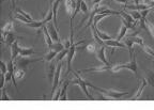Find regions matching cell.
I'll return each mask as SVG.
<instances>
[{"label": "cell", "mask_w": 154, "mask_h": 110, "mask_svg": "<svg viewBox=\"0 0 154 110\" xmlns=\"http://www.w3.org/2000/svg\"><path fill=\"white\" fill-rule=\"evenodd\" d=\"M146 24H147L148 27V32H149V34H151V36L154 40V24L148 18H146Z\"/></svg>", "instance_id": "obj_26"}, {"label": "cell", "mask_w": 154, "mask_h": 110, "mask_svg": "<svg viewBox=\"0 0 154 110\" xmlns=\"http://www.w3.org/2000/svg\"><path fill=\"white\" fill-rule=\"evenodd\" d=\"M104 44H105V46H107V47H113V48L115 47H121V48L126 47V45H125L124 43H121L120 41H118V40H113V38L108 40V41H105Z\"/></svg>", "instance_id": "obj_15"}, {"label": "cell", "mask_w": 154, "mask_h": 110, "mask_svg": "<svg viewBox=\"0 0 154 110\" xmlns=\"http://www.w3.org/2000/svg\"><path fill=\"white\" fill-rule=\"evenodd\" d=\"M72 44H73L72 41H71V40H69V38H66V40L64 41V44H63V45H64V48H67V49H69V48L72 46Z\"/></svg>", "instance_id": "obj_39"}, {"label": "cell", "mask_w": 154, "mask_h": 110, "mask_svg": "<svg viewBox=\"0 0 154 110\" xmlns=\"http://www.w3.org/2000/svg\"><path fill=\"white\" fill-rule=\"evenodd\" d=\"M87 84L89 87H91L92 89L96 90V91H99L101 94H103L104 96L106 97V99H120L122 98L123 96L128 95V92H119V91H116V90H109V89H103V88H99V87L93 86L92 84L88 82L86 80Z\"/></svg>", "instance_id": "obj_1"}, {"label": "cell", "mask_w": 154, "mask_h": 110, "mask_svg": "<svg viewBox=\"0 0 154 110\" xmlns=\"http://www.w3.org/2000/svg\"><path fill=\"white\" fill-rule=\"evenodd\" d=\"M106 47L107 46H102V45H99V47L96 48V58L101 61V62H103L104 64L106 65H109L110 63L107 61V59H106V56H105V51H106Z\"/></svg>", "instance_id": "obj_7"}, {"label": "cell", "mask_w": 154, "mask_h": 110, "mask_svg": "<svg viewBox=\"0 0 154 110\" xmlns=\"http://www.w3.org/2000/svg\"><path fill=\"white\" fill-rule=\"evenodd\" d=\"M42 58H38V59H28L27 57H20L17 58L15 60V67H18V69H23L25 71H27L28 69L29 64H31V63H34V62H38V61H42Z\"/></svg>", "instance_id": "obj_4"}, {"label": "cell", "mask_w": 154, "mask_h": 110, "mask_svg": "<svg viewBox=\"0 0 154 110\" xmlns=\"http://www.w3.org/2000/svg\"><path fill=\"white\" fill-rule=\"evenodd\" d=\"M64 2H65V8H66L67 14L72 16L75 9H76V0H64Z\"/></svg>", "instance_id": "obj_13"}, {"label": "cell", "mask_w": 154, "mask_h": 110, "mask_svg": "<svg viewBox=\"0 0 154 110\" xmlns=\"http://www.w3.org/2000/svg\"><path fill=\"white\" fill-rule=\"evenodd\" d=\"M46 26H47V29H48V32H49V34H51V38H53L54 42H59V35H58V29L56 28L55 24H54V22L51 20V22L47 23L46 24Z\"/></svg>", "instance_id": "obj_8"}, {"label": "cell", "mask_w": 154, "mask_h": 110, "mask_svg": "<svg viewBox=\"0 0 154 110\" xmlns=\"http://www.w3.org/2000/svg\"><path fill=\"white\" fill-rule=\"evenodd\" d=\"M58 55L57 51L55 50H51L49 53H47V55L45 56V60L47 61V62H51V60H54L56 58V56Z\"/></svg>", "instance_id": "obj_29"}, {"label": "cell", "mask_w": 154, "mask_h": 110, "mask_svg": "<svg viewBox=\"0 0 154 110\" xmlns=\"http://www.w3.org/2000/svg\"><path fill=\"white\" fill-rule=\"evenodd\" d=\"M131 61L128 63H122V64H116V65H111L110 72H118L122 69H128L130 71H132L135 75H137V61H136V55H133L131 57Z\"/></svg>", "instance_id": "obj_2"}, {"label": "cell", "mask_w": 154, "mask_h": 110, "mask_svg": "<svg viewBox=\"0 0 154 110\" xmlns=\"http://www.w3.org/2000/svg\"><path fill=\"white\" fill-rule=\"evenodd\" d=\"M63 66V63L62 61L57 63V69H56V73H55V77H54V81H53V88H51V98L54 97V94H55L56 90L58 89L59 87V80H60V72H61V69Z\"/></svg>", "instance_id": "obj_6"}, {"label": "cell", "mask_w": 154, "mask_h": 110, "mask_svg": "<svg viewBox=\"0 0 154 110\" xmlns=\"http://www.w3.org/2000/svg\"><path fill=\"white\" fill-rule=\"evenodd\" d=\"M148 84V81H147V79L143 78L142 79V81L141 84H139V88L137 89V92H136V94H135L133 97H131V99L132 101H137V99H140V97H141L142 93H143V90L144 88H146V86Z\"/></svg>", "instance_id": "obj_9"}, {"label": "cell", "mask_w": 154, "mask_h": 110, "mask_svg": "<svg viewBox=\"0 0 154 110\" xmlns=\"http://www.w3.org/2000/svg\"><path fill=\"white\" fill-rule=\"evenodd\" d=\"M133 2H134V5H140L139 0H133Z\"/></svg>", "instance_id": "obj_43"}, {"label": "cell", "mask_w": 154, "mask_h": 110, "mask_svg": "<svg viewBox=\"0 0 154 110\" xmlns=\"http://www.w3.org/2000/svg\"><path fill=\"white\" fill-rule=\"evenodd\" d=\"M80 43H85V41H82V42H77V43H73L72 46L69 48V53H67V58H66V61H67V72H66V75L69 73L72 72V61H73V58L75 56V53H76V47L78 44Z\"/></svg>", "instance_id": "obj_5"}, {"label": "cell", "mask_w": 154, "mask_h": 110, "mask_svg": "<svg viewBox=\"0 0 154 110\" xmlns=\"http://www.w3.org/2000/svg\"><path fill=\"white\" fill-rule=\"evenodd\" d=\"M35 53L33 48H25L20 47V51H19V56L22 57H29V56H32Z\"/></svg>", "instance_id": "obj_19"}, {"label": "cell", "mask_w": 154, "mask_h": 110, "mask_svg": "<svg viewBox=\"0 0 154 110\" xmlns=\"http://www.w3.org/2000/svg\"><path fill=\"white\" fill-rule=\"evenodd\" d=\"M19 51H20V47L18 45V42L15 41L12 44V46H11V59L13 61H15L17 59V56L19 55Z\"/></svg>", "instance_id": "obj_14"}, {"label": "cell", "mask_w": 154, "mask_h": 110, "mask_svg": "<svg viewBox=\"0 0 154 110\" xmlns=\"http://www.w3.org/2000/svg\"><path fill=\"white\" fill-rule=\"evenodd\" d=\"M102 0H93L92 1V5H93V7L94 5H100V2H101Z\"/></svg>", "instance_id": "obj_42"}, {"label": "cell", "mask_w": 154, "mask_h": 110, "mask_svg": "<svg viewBox=\"0 0 154 110\" xmlns=\"http://www.w3.org/2000/svg\"><path fill=\"white\" fill-rule=\"evenodd\" d=\"M96 48H97V47H96L94 44H88V45L85 47V49H86L87 51H95Z\"/></svg>", "instance_id": "obj_36"}, {"label": "cell", "mask_w": 154, "mask_h": 110, "mask_svg": "<svg viewBox=\"0 0 154 110\" xmlns=\"http://www.w3.org/2000/svg\"><path fill=\"white\" fill-rule=\"evenodd\" d=\"M56 61L54 62H51L49 65H48V69H47V77L49 79V81H54V77H55V73H56V69H57V65H56Z\"/></svg>", "instance_id": "obj_12"}, {"label": "cell", "mask_w": 154, "mask_h": 110, "mask_svg": "<svg viewBox=\"0 0 154 110\" xmlns=\"http://www.w3.org/2000/svg\"><path fill=\"white\" fill-rule=\"evenodd\" d=\"M49 5H51V0H49Z\"/></svg>", "instance_id": "obj_44"}, {"label": "cell", "mask_w": 154, "mask_h": 110, "mask_svg": "<svg viewBox=\"0 0 154 110\" xmlns=\"http://www.w3.org/2000/svg\"><path fill=\"white\" fill-rule=\"evenodd\" d=\"M121 20H122V24L124 25V26L126 27L128 29H132V30H134V29L136 28V25H137V24H132V23L126 22V20H125L124 18H122V17H121Z\"/></svg>", "instance_id": "obj_35"}, {"label": "cell", "mask_w": 154, "mask_h": 110, "mask_svg": "<svg viewBox=\"0 0 154 110\" xmlns=\"http://www.w3.org/2000/svg\"><path fill=\"white\" fill-rule=\"evenodd\" d=\"M124 44L126 45V47L128 48V51H130V57H132L133 55H134V49H133V45H134V42L131 40L130 38H125L124 40Z\"/></svg>", "instance_id": "obj_22"}, {"label": "cell", "mask_w": 154, "mask_h": 110, "mask_svg": "<svg viewBox=\"0 0 154 110\" xmlns=\"http://www.w3.org/2000/svg\"><path fill=\"white\" fill-rule=\"evenodd\" d=\"M17 38H23L22 36H16L15 34H13V32H8L7 35H5V40H3V42L5 43V45L8 46V47H11L12 46V44L14 43L15 41H17Z\"/></svg>", "instance_id": "obj_10"}, {"label": "cell", "mask_w": 154, "mask_h": 110, "mask_svg": "<svg viewBox=\"0 0 154 110\" xmlns=\"http://www.w3.org/2000/svg\"><path fill=\"white\" fill-rule=\"evenodd\" d=\"M142 49L146 53H148L149 56H151L152 58H154V49L151 48L150 46H147V45H143L142 46Z\"/></svg>", "instance_id": "obj_32"}, {"label": "cell", "mask_w": 154, "mask_h": 110, "mask_svg": "<svg viewBox=\"0 0 154 110\" xmlns=\"http://www.w3.org/2000/svg\"><path fill=\"white\" fill-rule=\"evenodd\" d=\"M128 38H130L131 40H132V41L134 42L135 44H138V45H140L141 47L144 45V43H143V38H140V36L135 35V36H128Z\"/></svg>", "instance_id": "obj_28"}, {"label": "cell", "mask_w": 154, "mask_h": 110, "mask_svg": "<svg viewBox=\"0 0 154 110\" xmlns=\"http://www.w3.org/2000/svg\"><path fill=\"white\" fill-rule=\"evenodd\" d=\"M111 69V65H106L104 64L103 66H100V67H92V69H82L79 72L82 73H89V72H105V71H110Z\"/></svg>", "instance_id": "obj_11"}, {"label": "cell", "mask_w": 154, "mask_h": 110, "mask_svg": "<svg viewBox=\"0 0 154 110\" xmlns=\"http://www.w3.org/2000/svg\"><path fill=\"white\" fill-rule=\"evenodd\" d=\"M80 11H82L84 14H87L88 13V5H86L84 0H82V8H80Z\"/></svg>", "instance_id": "obj_38"}, {"label": "cell", "mask_w": 154, "mask_h": 110, "mask_svg": "<svg viewBox=\"0 0 154 110\" xmlns=\"http://www.w3.org/2000/svg\"><path fill=\"white\" fill-rule=\"evenodd\" d=\"M0 99H1V101H11V99H12V98L10 97V96L7 94L5 87L1 88V97H0Z\"/></svg>", "instance_id": "obj_33"}, {"label": "cell", "mask_w": 154, "mask_h": 110, "mask_svg": "<svg viewBox=\"0 0 154 110\" xmlns=\"http://www.w3.org/2000/svg\"><path fill=\"white\" fill-rule=\"evenodd\" d=\"M49 49H51V50L57 51V53H60V51H62L63 49H64V45H63L61 42H55V43H53V45L51 46Z\"/></svg>", "instance_id": "obj_21"}, {"label": "cell", "mask_w": 154, "mask_h": 110, "mask_svg": "<svg viewBox=\"0 0 154 110\" xmlns=\"http://www.w3.org/2000/svg\"><path fill=\"white\" fill-rule=\"evenodd\" d=\"M44 23H43V20H41V22H32V23H30V24H28L27 26L28 27H31V28H42V27L44 26Z\"/></svg>", "instance_id": "obj_31"}, {"label": "cell", "mask_w": 154, "mask_h": 110, "mask_svg": "<svg viewBox=\"0 0 154 110\" xmlns=\"http://www.w3.org/2000/svg\"><path fill=\"white\" fill-rule=\"evenodd\" d=\"M100 10H101V5H94V7H93V11H92L91 14H90L89 19H88V23H87L86 27H89V26H91V25L93 24L94 17H95L96 14H99V13H100Z\"/></svg>", "instance_id": "obj_16"}, {"label": "cell", "mask_w": 154, "mask_h": 110, "mask_svg": "<svg viewBox=\"0 0 154 110\" xmlns=\"http://www.w3.org/2000/svg\"><path fill=\"white\" fill-rule=\"evenodd\" d=\"M72 73L75 76V78L73 79V80H71V84H77V86H79V88L82 89V91L86 94V96L88 97V99H90V101H94V97L89 93V91H88V88H87L88 84H87L86 80H84V79H82L79 75L77 74L76 72H72Z\"/></svg>", "instance_id": "obj_3"}, {"label": "cell", "mask_w": 154, "mask_h": 110, "mask_svg": "<svg viewBox=\"0 0 154 110\" xmlns=\"http://www.w3.org/2000/svg\"><path fill=\"white\" fill-rule=\"evenodd\" d=\"M13 18L18 19V20H20V22H23L24 24H26V25H28V24H30V23H32V20H30V19H28V18H26V17L23 16V15H20L19 13H16L15 15H13Z\"/></svg>", "instance_id": "obj_27"}, {"label": "cell", "mask_w": 154, "mask_h": 110, "mask_svg": "<svg viewBox=\"0 0 154 110\" xmlns=\"http://www.w3.org/2000/svg\"><path fill=\"white\" fill-rule=\"evenodd\" d=\"M131 15H132L133 17H134V19L136 20V22H140V19L142 18L141 16V13L139 12V11H136V10H134L132 13H131Z\"/></svg>", "instance_id": "obj_34"}, {"label": "cell", "mask_w": 154, "mask_h": 110, "mask_svg": "<svg viewBox=\"0 0 154 110\" xmlns=\"http://www.w3.org/2000/svg\"><path fill=\"white\" fill-rule=\"evenodd\" d=\"M69 84H71V80H69V79H66L64 81V84H63V87L62 89H61V94H60V101H66L67 99V87H69Z\"/></svg>", "instance_id": "obj_18"}, {"label": "cell", "mask_w": 154, "mask_h": 110, "mask_svg": "<svg viewBox=\"0 0 154 110\" xmlns=\"http://www.w3.org/2000/svg\"><path fill=\"white\" fill-rule=\"evenodd\" d=\"M126 32H128V28H126V27L122 24V25H121V27H120V30H119V34H118V36H117V38H116V40L121 41V40H122V38L125 36Z\"/></svg>", "instance_id": "obj_25"}, {"label": "cell", "mask_w": 154, "mask_h": 110, "mask_svg": "<svg viewBox=\"0 0 154 110\" xmlns=\"http://www.w3.org/2000/svg\"><path fill=\"white\" fill-rule=\"evenodd\" d=\"M67 53H69V49L67 48H64L62 51H60V53H58V55L56 56V58H55V61L56 62H60V61H62L63 60V58L65 57V56H67Z\"/></svg>", "instance_id": "obj_23"}, {"label": "cell", "mask_w": 154, "mask_h": 110, "mask_svg": "<svg viewBox=\"0 0 154 110\" xmlns=\"http://www.w3.org/2000/svg\"><path fill=\"white\" fill-rule=\"evenodd\" d=\"M116 2H118V3H122V5H126L128 2H130L131 0H115ZM133 1V0H132Z\"/></svg>", "instance_id": "obj_41"}, {"label": "cell", "mask_w": 154, "mask_h": 110, "mask_svg": "<svg viewBox=\"0 0 154 110\" xmlns=\"http://www.w3.org/2000/svg\"><path fill=\"white\" fill-rule=\"evenodd\" d=\"M15 12H16V13H19V14L23 15V16H25L26 18H28V19H30V20H32V22H34V19L31 17V15L28 14V13H26L25 11H23V10L20 9V8H16V9H15Z\"/></svg>", "instance_id": "obj_30"}, {"label": "cell", "mask_w": 154, "mask_h": 110, "mask_svg": "<svg viewBox=\"0 0 154 110\" xmlns=\"http://www.w3.org/2000/svg\"><path fill=\"white\" fill-rule=\"evenodd\" d=\"M42 30H43L44 38H45V42H46V44H47L48 48H51V46L53 45V38H51V34H49V32H48L47 26H46V25H44V26L42 27Z\"/></svg>", "instance_id": "obj_17"}, {"label": "cell", "mask_w": 154, "mask_h": 110, "mask_svg": "<svg viewBox=\"0 0 154 110\" xmlns=\"http://www.w3.org/2000/svg\"><path fill=\"white\" fill-rule=\"evenodd\" d=\"M93 25V24H92ZM94 28H95V30H96V33H97V35L100 36V38L103 40V41H108V40H111V36L109 35V34H107L106 32H103V31H101L99 28H97V26H94Z\"/></svg>", "instance_id": "obj_20"}, {"label": "cell", "mask_w": 154, "mask_h": 110, "mask_svg": "<svg viewBox=\"0 0 154 110\" xmlns=\"http://www.w3.org/2000/svg\"><path fill=\"white\" fill-rule=\"evenodd\" d=\"M8 72V64H5V61H1V73L2 75H5Z\"/></svg>", "instance_id": "obj_37"}, {"label": "cell", "mask_w": 154, "mask_h": 110, "mask_svg": "<svg viewBox=\"0 0 154 110\" xmlns=\"http://www.w3.org/2000/svg\"><path fill=\"white\" fill-rule=\"evenodd\" d=\"M151 10L152 9H147V10H143V11H141V12H140V13H141V16L146 18V17H147V15L149 14V12L151 11Z\"/></svg>", "instance_id": "obj_40"}, {"label": "cell", "mask_w": 154, "mask_h": 110, "mask_svg": "<svg viewBox=\"0 0 154 110\" xmlns=\"http://www.w3.org/2000/svg\"><path fill=\"white\" fill-rule=\"evenodd\" d=\"M146 79H147L148 84L154 88V73L151 72V71H148L147 74H146Z\"/></svg>", "instance_id": "obj_24"}]
</instances>
